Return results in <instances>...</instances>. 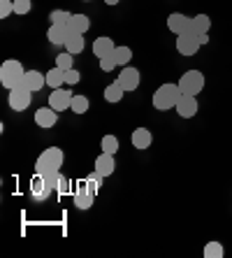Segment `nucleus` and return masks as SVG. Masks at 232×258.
Segmentation results:
<instances>
[{
  "instance_id": "f257e3e1",
  "label": "nucleus",
  "mask_w": 232,
  "mask_h": 258,
  "mask_svg": "<svg viewBox=\"0 0 232 258\" xmlns=\"http://www.w3.org/2000/svg\"><path fill=\"white\" fill-rule=\"evenodd\" d=\"M179 98H181V89H179V84H163L156 89L153 93V107L158 109V112H167V109L177 107Z\"/></svg>"
},
{
  "instance_id": "f03ea898",
  "label": "nucleus",
  "mask_w": 232,
  "mask_h": 258,
  "mask_svg": "<svg viewBox=\"0 0 232 258\" xmlns=\"http://www.w3.org/2000/svg\"><path fill=\"white\" fill-rule=\"evenodd\" d=\"M24 75H26V70L19 60H5V63L0 66V84L5 86L7 91H12V89H17V86H21Z\"/></svg>"
},
{
  "instance_id": "7ed1b4c3",
  "label": "nucleus",
  "mask_w": 232,
  "mask_h": 258,
  "mask_svg": "<svg viewBox=\"0 0 232 258\" xmlns=\"http://www.w3.org/2000/svg\"><path fill=\"white\" fill-rule=\"evenodd\" d=\"M63 161H65L63 149H58V147H49V149H44L40 156H37L35 172L42 174V172H49V170H60L63 168Z\"/></svg>"
},
{
  "instance_id": "20e7f679",
  "label": "nucleus",
  "mask_w": 232,
  "mask_h": 258,
  "mask_svg": "<svg viewBox=\"0 0 232 258\" xmlns=\"http://www.w3.org/2000/svg\"><path fill=\"white\" fill-rule=\"evenodd\" d=\"M179 89L181 93H188V96H197L202 93L204 89V75L200 70H186L179 79Z\"/></svg>"
},
{
  "instance_id": "39448f33",
  "label": "nucleus",
  "mask_w": 232,
  "mask_h": 258,
  "mask_svg": "<svg viewBox=\"0 0 232 258\" xmlns=\"http://www.w3.org/2000/svg\"><path fill=\"white\" fill-rule=\"evenodd\" d=\"M7 102H10V107H12L14 112H26V109L30 107V91L24 89V86H17V89L10 91Z\"/></svg>"
},
{
  "instance_id": "423d86ee",
  "label": "nucleus",
  "mask_w": 232,
  "mask_h": 258,
  "mask_svg": "<svg viewBox=\"0 0 232 258\" xmlns=\"http://www.w3.org/2000/svg\"><path fill=\"white\" fill-rule=\"evenodd\" d=\"M116 82L121 84V89H123L125 93H130V91H135L137 86H139V70L132 66L121 68V75L116 77Z\"/></svg>"
},
{
  "instance_id": "0eeeda50",
  "label": "nucleus",
  "mask_w": 232,
  "mask_h": 258,
  "mask_svg": "<svg viewBox=\"0 0 232 258\" xmlns=\"http://www.w3.org/2000/svg\"><path fill=\"white\" fill-rule=\"evenodd\" d=\"M72 93L67 89H54L51 93H49V107H54L56 112H65V109H70V102H72Z\"/></svg>"
},
{
  "instance_id": "6e6552de",
  "label": "nucleus",
  "mask_w": 232,
  "mask_h": 258,
  "mask_svg": "<svg viewBox=\"0 0 232 258\" xmlns=\"http://www.w3.org/2000/svg\"><path fill=\"white\" fill-rule=\"evenodd\" d=\"M21 86L28 89L30 93H37L47 86V75H42L40 70H26L24 79H21Z\"/></svg>"
},
{
  "instance_id": "1a4fd4ad",
  "label": "nucleus",
  "mask_w": 232,
  "mask_h": 258,
  "mask_svg": "<svg viewBox=\"0 0 232 258\" xmlns=\"http://www.w3.org/2000/svg\"><path fill=\"white\" fill-rule=\"evenodd\" d=\"M93 196H96V191L89 186V181L79 184L77 191H74V207L77 210H91L93 207Z\"/></svg>"
},
{
  "instance_id": "9d476101",
  "label": "nucleus",
  "mask_w": 232,
  "mask_h": 258,
  "mask_svg": "<svg viewBox=\"0 0 232 258\" xmlns=\"http://www.w3.org/2000/svg\"><path fill=\"white\" fill-rule=\"evenodd\" d=\"M174 109H177V114L181 116V119H193V116L197 114V98L188 96V93H181V98H179Z\"/></svg>"
},
{
  "instance_id": "9b49d317",
  "label": "nucleus",
  "mask_w": 232,
  "mask_h": 258,
  "mask_svg": "<svg viewBox=\"0 0 232 258\" xmlns=\"http://www.w3.org/2000/svg\"><path fill=\"white\" fill-rule=\"evenodd\" d=\"M167 28H170V33H174V35H186L188 28H191V17H186V14H181V12H172L167 17Z\"/></svg>"
},
{
  "instance_id": "f8f14e48",
  "label": "nucleus",
  "mask_w": 232,
  "mask_h": 258,
  "mask_svg": "<svg viewBox=\"0 0 232 258\" xmlns=\"http://www.w3.org/2000/svg\"><path fill=\"white\" fill-rule=\"evenodd\" d=\"M197 49H200V42H197L195 35H177V51L181 56L191 58L197 54Z\"/></svg>"
},
{
  "instance_id": "ddd939ff",
  "label": "nucleus",
  "mask_w": 232,
  "mask_h": 258,
  "mask_svg": "<svg viewBox=\"0 0 232 258\" xmlns=\"http://www.w3.org/2000/svg\"><path fill=\"white\" fill-rule=\"evenodd\" d=\"M70 26H58V24H51L47 30V37H49V42L56 44V47H65L67 42V37H70Z\"/></svg>"
},
{
  "instance_id": "4468645a",
  "label": "nucleus",
  "mask_w": 232,
  "mask_h": 258,
  "mask_svg": "<svg viewBox=\"0 0 232 258\" xmlns=\"http://www.w3.org/2000/svg\"><path fill=\"white\" fill-rule=\"evenodd\" d=\"M35 123L40 128H54L58 123V112L54 107H40L35 112Z\"/></svg>"
},
{
  "instance_id": "2eb2a0df",
  "label": "nucleus",
  "mask_w": 232,
  "mask_h": 258,
  "mask_svg": "<svg viewBox=\"0 0 232 258\" xmlns=\"http://www.w3.org/2000/svg\"><path fill=\"white\" fill-rule=\"evenodd\" d=\"M30 196H33V200H47L49 196H51V188L47 186V181L42 179V174L35 172V177L30 179Z\"/></svg>"
},
{
  "instance_id": "dca6fc26",
  "label": "nucleus",
  "mask_w": 232,
  "mask_h": 258,
  "mask_svg": "<svg viewBox=\"0 0 232 258\" xmlns=\"http://www.w3.org/2000/svg\"><path fill=\"white\" fill-rule=\"evenodd\" d=\"M114 170H116V161H114V154H107V151H102L100 156L96 158V172H100L105 179L112 177Z\"/></svg>"
},
{
  "instance_id": "f3484780",
  "label": "nucleus",
  "mask_w": 232,
  "mask_h": 258,
  "mask_svg": "<svg viewBox=\"0 0 232 258\" xmlns=\"http://www.w3.org/2000/svg\"><path fill=\"white\" fill-rule=\"evenodd\" d=\"M130 142H132V147H135V149L144 151V149H149V147H151V142H153V135H151L149 128H135V131H132Z\"/></svg>"
},
{
  "instance_id": "a211bd4d",
  "label": "nucleus",
  "mask_w": 232,
  "mask_h": 258,
  "mask_svg": "<svg viewBox=\"0 0 232 258\" xmlns=\"http://www.w3.org/2000/svg\"><path fill=\"white\" fill-rule=\"evenodd\" d=\"M209 28H211L209 14H195V17H191V28L186 35H202V33H209Z\"/></svg>"
},
{
  "instance_id": "6ab92c4d",
  "label": "nucleus",
  "mask_w": 232,
  "mask_h": 258,
  "mask_svg": "<svg viewBox=\"0 0 232 258\" xmlns=\"http://www.w3.org/2000/svg\"><path fill=\"white\" fill-rule=\"evenodd\" d=\"M114 49H116V44H114V40H112V37H107V35L98 37L96 42H93V54H96L98 58L112 56V54H114Z\"/></svg>"
},
{
  "instance_id": "aec40b11",
  "label": "nucleus",
  "mask_w": 232,
  "mask_h": 258,
  "mask_svg": "<svg viewBox=\"0 0 232 258\" xmlns=\"http://www.w3.org/2000/svg\"><path fill=\"white\" fill-rule=\"evenodd\" d=\"M63 84H65V70H60L58 66H54L47 72V86L54 91V89H60Z\"/></svg>"
},
{
  "instance_id": "412c9836",
  "label": "nucleus",
  "mask_w": 232,
  "mask_h": 258,
  "mask_svg": "<svg viewBox=\"0 0 232 258\" xmlns=\"http://www.w3.org/2000/svg\"><path fill=\"white\" fill-rule=\"evenodd\" d=\"M67 26H70L72 33H82L84 35V33L91 28V19L86 17V14H72V19H70V24Z\"/></svg>"
},
{
  "instance_id": "4be33fe9",
  "label": "nucleus",
  "mask_w": 232,
  "mask_h": 258,
  "mask_svg": "<svg viewBox=\"0 0 232 258\" xmlns=\"http://www.w3.org/2000/svg\"><path fill=\"white\" fill-rule=\"evenodd\" d=\"M65 51L72 56H77L84 51V37L82 33H70V37H67V42H65Z\"/></svg>"
},
{
  "instance_id": "5701e85b",
  "label": "nucleus",
  "mask_w": 232,
  "mask_h": 258,
  "mask_svg": "<svg viewBox=\"0 0 232 258\" xmlns=\"http://www.w3.org/2000/svg\"><path fill=\"white\" fill-rule=\"evenodd\" d=\"M125 96V91L121 89L119 82H114V84H107V89H105V100L107 102H121Z\"/></svg>"
},
{
  "instance_id": "b1692460",
  "label": "nucleus",
  "mask_w": 232,
  "mask_h": 258,
  "mask_svg": "<svg viewBox=\"0 0 232 258\" xmlns=\"http://www.w3.org/2000/svg\"><path fill=\"white\" fill-rule=\"evenodd\" d=\"M112 56H114V60H116V66L125 68V66H128V63L132 60V49L123 44V47H116V49H114Z\"/></svg>"
},
{
  "instance_id": "393cba45",
  "label": "nucleus",
  "mask_w": 232,
  "mask_h": 258,
  "mask_svg": "<svg viewBox=\"0 0 232 258\" xmlns=\"http://www.w3.org/2000/svg\"><path fill=\"white\" fill-rule=\"evenodd\" d=\"M89 98L86 96H82V93H77V96L72 98V102H70V109L74 112V114H86L89 112Z\"/></svg>"
},
{
  "instance_id": "a878e982",
  "label": "nucleus",
  "mask_w": 232,
  "mask_h": 258,
  "mask_svg": "<svg viewBox=\"0 0 232 258\" xmlns=\"http://www.w3.org/2000/svg\"><path fill=\"white\" fill-rule=\"evenodd\" d=\"M225 256V249L220 242H207L204 244V258H223Z\"/></svg>"
},
{
  "instance_id": "bb28decb",
  "label": "nucleus",
  "mask_w": 232,
  "mask_h": 258,
  "mask_svg": "<svg viewBox=\"0 0 232 258\" xmlns=\"http://www.w3.org/2000/svg\"><path fill=\"white\" fill-rule=\"evenodd\" d=\"M70 19H72V14L65 12V10H51V14H49V21H51V24H58V26H67Z\"/></svg>"
},
{
  "instance_id": "cd10ccee",
  "label": "nucleus",
  "mask_w": 232,
  "mask_h": 258,
  "mask_svg": "<svg viewBox=\"0 0 232 258\" xmlns=\"http://www.w3.org/2000/svg\"><path fill=\"white\" fill-rule=\"evenodd\" d=\"M100 147H102V151H107V154H116V151H119V138H116V135H105V138L100 140Z\"/></svg>"
},
{
  "instance_id": "c85d7f7f",
  "label": "nucleus",
  "mask_w": 232,
  "mask_h": 258,
  "mask_svg": "<svg viewBox=\"0 0 232 258\" xmlns=\"http://www.w3.org/2000/svg\"><path fill=\"white\" fill-rule=\"evenodd\" d=\"M42 179L47 181V186L51 191L58 188V181H60V170H49V172H42Z\"/></svg>"
},
{
  "instance_id": "c756f323",
  "label": "nucleus",
  "mask_w": 232,
  "mask_h": 258,
  "mask_svg": "<svg viewBox=\"0 0 232 258\" xmlns=\"http://www.w3.org/2000/svg\"><path fill=\"white\" fill-rule=\"evenodd\" d=\"M56 66H58L60 68V70H72V68H74V56H72V54H67V51H65V54H58V56H56Z\"/></svg>"
},
{
  "instance_id": "7c9ffc66",
  "label": "nucleus",
  "mask_w": 232,
  "mask_h": 258,
  "mask_svg": "<svg viewBox=\"0 0 232 258\" xmlns=\"http://www.w3.org/2000/svg\"><path fill=\"white\" fill-rule=\"evenodd\" d=\"M33 10V0H14V14H28Z\"/></svg>"
},
{
  "instance_id": "2f4dec72",
  "label": "nucleus",
  "mask_w": 232,
  "mask_h": 258,
  "mask_svg": "<svg viewBox=\"0 0 232 258\" xmlns=\"http://www.w3.org/2000/svg\"><path fill=\"white\" fill-rule=\"evenodd\" d=\"M102 179H105V177H102L100 172H96V170H93V172L86 177V181H89V186L93 188V191H98V188L102 186Z\"/></svg>"
},
{
  "instance_id": "473e14b6",
  "label": "nucleus",
  "mask_w": 232,
  "mask_h": 258,
  "mask_svg": "<svg viewBox=\"0 0 232 258\" xmlns=\"http://www.w3.org/2000/svg\"><path fill=\"white\" fill-rule=\"evenodd\" d=\"M14 14V0H0V19H7Z\"/></svg>"
},
{
  "instance_id": "72a5a7b5",
  "label": "nucleus",
  "mask_w": 232,
  "mask_h": 258,
  "mask_svg": "<svg viewBox=\"0 0 232 258\" xmlns=\"http://www.w3.org/2000/svg\"><path fill=\"white\" fill-rule=\"evenodd\" d=\"M79 79H82V72H79L77 68H72V70L65 72V84L74 86V84H79Z\"/></svg>"
},
{
  "instance_id": "f704fd0d",
  "label": "nucleus",
  "mask_w": 232,
  "mask_h": 258,
  "mask_svg": "<svg viewBox=\"0 0 232 258\" xmlns=\"http://www.w3.org/2000/svg\"><path fill=\"white\" fill-rule=\"evenodd\" d=\"M100 60V70L102 72H112L114 68H116V60H114V56H105V58H98Z\"/></svg>"
},
{
  "instance_id": "c9c22d12",
  "label": "nucleus",
  "mask_w": 232,
  "mask_h": 258,
  "mask_svg": "<svg viewBox=\"0 0 232 258\" xmlns=\"http://www.w3.org/2000/svg\"><path fill=\"white\" fill-rule=\"evenodd\" d=\"M70 179H67V177H63V174H60V181H58V188H56V191L60 193V196H67V193H70Z\"/></svg>"
},
{
  "instance_id": "e433bc0d",
  "label": "nucleus",
  "mask_w": 232,
  "mask_h": 258,
  "mask_svg": "<svg viewBox=\"0 0 232 258\" xmlns=\"http://www.w3.org/2000/svg\"><path fill=\"white\" fill-rule=\"evenodd\" d=\"M197 42H200V47H204V44H209V33H202V35H195Z\"/></svg>"
},
{
  "instance_id": "4c0bfd02",
  "label": "nucleus",
  "mask_w": 232,
  "mask_h": 258,
  "mask_svg": "<svg viewBox=\"0 0 232 258\" xmlns=\"http://www.w3.org/2000/svg\"><path fill=\"white\" fill-rule=\"evenodd\" d=\"M107 5H119V0H105Z\"/></svg>"
},
{
  "instance_id": "58836bf2",
  "label": "nucleus",
  "mask_w": 232,
  "mask_h": 258,
  "mask_svg": "<svg viewBox=\"0 0 232 258\" xmlns=\"http://www.w3.org/2000/svg\"><path fill=\"white\" fill-rule=\"evenodd\" d=\"M82 3H91V0H82Z\"/></svg>"
}]
</instances>
